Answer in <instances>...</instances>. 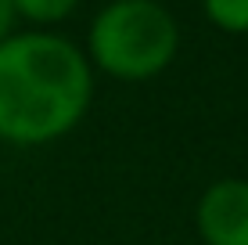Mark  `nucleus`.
Returning <instances> with one entry per match:
<instances>
[{
	"instance_id": "nucleus-5",
	"label": "nucleus",
	"mask_w": 248,
	"mask_h": 245,
	"mask_svg": "<svg viewBox=\"0 0 248 245\" xmlns=\"http://www.w3.org/2000/svg\"><path fill=\"white\" fill-rule=\"evenodd\" d=\"M15 4V15L32 25H54V22H65L68 15L79 7V0H11Z\"/></svg>"
},
{
	"instance_id": "nucleus-6",
	"label": "nucleus",
	"mask_w": 248,
	"mask_h": 245,
	"mask_svg": "<svg viewBox=\"0 0 248 245\" xmlns=\"http://www.w3.org/2000/svg\"><path fill=\"white\" fill-rule=\"evenodd\" d=\"M15 18H18V15H15V4H11V0H0V44L11 36Z\"/></svg>"
},
{
	"instance_id": "nucleus-2",
	"label": "nucleus",
	"mask_w": 248,
	"mask_h": 245,
	"mask_svg": "<svg viewBox=\"0 0 248 245\" xmlns=\"http://www.w3.org/2000/svg\"><path fill=\"white\" fill-rule=\"evenodd\" d=\"M180 50V25L158 0H108L87 29L90 69L140 83L166 72Z\"/></svg>"
},
{
	"instance_id": "nucleus-3",
	"label": "nucleus",
	"mask_w": 248,
	"mask_h": 245,
	"mask_svg": "<svg viewBox=\"0 0 248 245\" xmlns=\"http://www.w3.org/2000/svg\"><path fill=\"white\" fill-rule=\"evenodd\" d=\"M194 227L205 245H248V180H216L194 206Z\"/></svg>"
},
{
	"instance_id": "nucleus-1",
	"label": "nucleus",
	"mask_w": 248,
	"mask_h": 245,
	"mask_svg": "<svg viewBox=\"0 0 248 245\" xmlns=\"http://www.w3.org/2000/svg\"><path fill=\"white\" fill-rule=\"evenodd\" d=\"M93 98V69L58 33H11L0 44V141L40 148L76 130Z\"/></svg>"
},
{
	"instance_id": "nucleus-4",
	"label": "nucleus",
	"mask_w": 248,
	"mask_h": 245,
	"mask_svg": "<svg viewBox=\"0 0 248 245\" xmlns=\"http://www.w3.org/2000/svg\"><path fill=\"white\" fill-rule=\"evenodd\" d=\"M202 11L216 29L230 33V36L248 33V0H202Z\"/></svg>"
}]
</instances>
